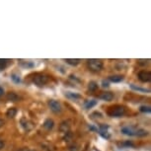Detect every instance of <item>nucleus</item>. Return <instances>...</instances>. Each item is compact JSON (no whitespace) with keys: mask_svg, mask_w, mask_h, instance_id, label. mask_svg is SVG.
Wrapping results in <instances>:
<instances>
[{"mask_svg":"<svg viewBox=\"0 0 151 151\" xmlns=\"http://www.w3.org/2000/svg\"><path fill=\"white\" fill-rule=\"evenodd\" d=\"M65 96L69 99H73V100H77V99H81L82 96L78 93H73V92H66L65 93Z\"/></svg>","mask_w":151,"mask_h":151,"instance_id":"obj_12","label":"nucleus"},{"mask_svg":"<svg viewBox=\"0 0 151 151\" xmlns=\"http://www.w3.org/2000/svg\"><path fill=\"white\" fill-rule=\"evenodd\" d=\"M127 113V109L124 106L122 105H114V106L110 107L107 111V114L110 116H114V118H119L125 115Z\"/></svg>","mask_w":151,"mask_h":151,"instance_id":"obj_1","label":"nucleus"},{"mask_svg":"<svg viewBox=\"0 0 151 151\" xmlns=\"http://www.w3.org/2000/svg\"><path fill=\"white\" fill-rule=\"evenodd\" d=\"M137 77L141 82L146 83L151 80V72L148 70H140L137 74Z\"/></svg>","mask_w":151,"mask_h":151,"instance_id":"obj_5","label":"nucleus"},{"mask_svg":"<svg viewBox=\"0 0 151 151\" xmlns=\"http://www.w3.org/2000/svg\"><path fill=\"white\" fill-rule=\"evenodd\" d=\"M97 116L98 118H102V114H101V113H98V112L93 113V114H92V116Z\"/></svg>","mask_w":151,"mask_h":151,"instance_id":"obj_25","label":"nucleus"},{"mask_svg":"<svg viewBox=\"0 0 151 151\" xmlns=\"http://www.w3.org/2000/svg\"><path fill=\"white\" fill-rule=\"evenodd\" d=\"M17 113H18V111H17L16 108H9L6 112V116L7 118H10V119L15 118Z\"/></svg>","mask_w":151,"mask_h":151,"instance_id":"obj_11","label":"nucleus"},{"mask_svg":"<svg viewBox=\"0 0 151 151\" xmlns=\"http://www.w3.org/2000/svg\"><path fill=\"white\" fill-rule=\"evenodd\" d=\"M87 66L91 71H93V72H99V71H101L103 69L104 63L101 59L93 58V59H88L87 60Z\"/></svg>","mask_w":151,"mask_h":151,"instance_id":"obj_2","label":"nucleus"},{"mask_svg":"<svg viewBox=\"0 0 151 151\" xmlns=\"http://www.w3.org/2000/svg\"><path fill=\"white\" fill-rule=\"evenodd\" d=\"M147 135V132L144 129H135V136H146Z\"/></svg>","mask_w":151,"mask_h":151,"instance_id":"obj_15","label":"nucleus"},{"mask_svg":"<svg viewBox=\"0 0 151 151\" xmlns=\"http://www.w3.org/2000/svg\"><path fill=\"white\" fill-rule=\"evenodd\" d=\"M97 102L95 101V100H91V101H88L86 104H85V108L86 109H92V108L94 106H96Z\"/></svg>","mask_w":151,"mask_h":151,"instance_id":"obj_17","label":"nucleus"},{"mask_svg":"<svg viewBox=\"0 0 151 151\" xmlns=\"http://www.w3.org/2000/svg\"><path fill=\"white\" fill-rule=\"evenodd\" d=\"M6 98L8 101H10V102H17V101H19V96L17 95L16 93H14V92H9V93H7V95H6Z\"/></svg>","mask_w":151,"mask_h":151,"instance_id":"obj_10","label":"nucleus"},{"mask_svg":"<svg viewBox=\"0 0 151 151\" xmlns=\"http://www.w3.org/2000/svg\"><path fill=\"white\" fill-rule=\"evenodd\" d=\"M122 145H124V146H127V147H132V146H134L133 142H132V141H130V140H127V141L122 142Z\"/></svg>","mask_w":151,"mask_h":151,"instance_id":"obj_21","label":"nucleus"},{"mask_svg":"<svg viewBox=\"0 0 151 151\" xmlns=\"http://www.w3.org/2000/svg\"><path fill=\"white\" fill-rule=\"evenodd\" d=\"M4 147H5V142L3 140H0V150L3 149Z\"/></svg>","mask_w":151,"mask_h":151,"instance_id":"obj_24","label":"nucleus"},{"mask_svg":"<svg viewBox=\"0 0 151 151\" xmlns=\"http://www.w3.org/2000/svg\"><path fill=\"white\" fill-rule=\"evenodd\" d=\"M11 78H12V80L15 82V83H20V82H21V79H20L19 76L16 75V74H12V75H11Z\"/></svg>","mask_w":151,"mask_h":151,"instance_id":"obj_20","label":"nucleus"},{"mask_svg":"<svg viewBox=\"0 0 151 151\" xmlns=\"http://www.w3.org/2000/svg\"><path fill=\"white\" fill-rule=\"evenodd\" d=\"M65 61H66V63L70 64V65H77L79 64V62H80V59L78 58H66L65 59Z\"/></svg>","mask_w":151,"mask_h":151,"instance_id":"obj_14","label":"nucleus"},{"mask_svg":"<svg viewBox=\"0 0 151 151\" xmlns=\"http://www.w3.org/2000/svg\"><path fill=\"white\" fill-rule=\"evenodd\" d=\"M18 151H35V150L30 149V148H27V147H23V148H21V149H19Z\"/></svg>","mask_w":151,"mask_h":151,"instance_id":"obj_23","label":"nucleus"},{"mask_svg":"<svg viewBox=\"0 0 151 151\" xmlns=\"http://www.w3.org/2000/svg\"><path fill=\"white\" fill-rule=\"evenodd\" d=\"M3 95H4V89H3V88L0 87V97L3 96Z\"/></svg>","mask_w":151,"mask_h":151,"instance_id":"obj_27","label":"nucleus"},{"mask_svg":"<svg viewBox=\"0 0 151 151\" xmlns=\"http://www.w3.org/2000/svg\"><path fill=\"white\" fill-rule=\"evenodd\" d=\"M47 104L52 113L58 114L61 112V105L58 101H56V100H50Z\"/></svg>","mask_w":151,"mask_h":151,"instance_id":"obj_4","label":"nucleus"},{"mask_svg":"<svg viewBox=\"0 0 151 151\" xmlns=\"http://www.w3.org/2000/svg\"><path fill=\"white\" fill-rule=\"evenodd\" d=\"M122 132L125 135H135V129H132V127H122Z\"/></svg>","mask_w":151,"mask_h":151,"instance_id":"obj_9","label":"nucleus"},{"mask_svg":"<svg viewBox=\"0 0 151 151\" xmlns=\"http://www.w3.org/2000/svg\"><path fill=\"white\" fill-rule=\"evenodd\" d=\"M109 80L114 82V83H119V82L124 80V76H122V75H113V76H110Z\"/></svg>","mask_w":151,"mask_h":151,"instance_id":"obj_13","label":"nucleus"},{"mask_svg":"<svg viewBox=\"0 0 151 151\" xmlns=\"http://www.w3.org/2000/svg\"><path fill=\"white\" fill-rule=\"evenodd\" d=\"M32 80L38 86H45L50 81V76L44 73H35L32 77Z\"/></svg>","mask_w":151,"mask_h":151,"instance_id":"obj_3","label":"nucleus"},{"mask_svg":"<svg viewBox=\"0 0 151 151\" xmlns=\"http://www.w3.org/2000/svg\"><path fill=\"white\" fill-rule=\"evenodd\" d=\"M4 124H5V122H4V121H3V119H0V129H1V127H3V125H4Z\"/></svg>","mask_w":151,"mask_h":151,"instance_id":"obj_26","label":"nucleus"},{"mask_svg":"<svg viewBox=\"0 0 151 151\" xmlns=\"http://www.w3.org/2000/svg\"><path fill=\"white\" fill-rule=\"evenodd\" d=\"M103 86L104 87H109V83L106 82V81H103Z\"/></svg>","mask_w":151,"mask_h":151,"instance_id":"obj_28","label":"nucleus"},{"mask_svg":"<svg viewBox=\"0 0 151 151\" xmlns=\"http://www.w3.org/2000/svg\"><path fill=\"white\" fill-rule=\"evenodd\" d=\"M98 98L103 100V101L110 102V101H112V100L114 99V94L112 92H103V93L100 94Z\"/></svg>","mask_w":151,"mask_h":151,"instance_id":"obj_7","label":"nucleus"},{"mask_svg":"<svg viewBox=\"0 0 151 151\" xmlns=\"http://www.w3.org/2000/svg\"><path fill=\"white\" fill-rule=\"evenodd\" d=\"M6 65H7V63H6V60L5 59H0V69H4L5 67H6Z\"/></svg>","mask_w":151,"mask_h":151,"instance_id":"obj_22","label":"nucleus"},{"mask_svg":"<svg viewBox=\"0 0 151 151\" xmlns=\"http://www.w3.org/2000/svg\"><path fill=\"white\" fill-rule=\"evenodd\" d=\"M42 127H44L47 130H52L53 129V127H55V122H53V119H47L45 121Z\"/></svg>","mask_w":151,"mask_h":151,"instance_id":"obj_8","label":"nucleus"},{"mask_svg":"<svg viewBox=\"0 0 151 151\" xmlns=\"http://www.w3.org/2000/svg\"><path fill=\"white\" fill-rule=\"evenodd\" d=\"M139 111L142 113H150L151 112V108L148 106H141L139 108Z\"/></svg>","mask_w":151,"mask_h":151,"instance_id":"obj_19","label":"nucleus"},{"mask_svg":"<svg viewBox=\"0 0 151 151\" xmlns=\"http://www.w3.org/2000/svg\"><path fill=\"white\" fill-rule=\"evenodd\" d=\"M88 89L90 91H96L98 89V84H97L95 81H91L90 83L88 84Z\"/></svg>","mask_w":151,"mask_h":151,"instance_id":"obj_16","label":"nucleus"},{"mask_svg":"<svg viewBox=\"0 0 151 151\" xmlns=\"http://www.w3.org/2000/svg\"><path fill=\"white\" fill-rule=\"evenodd\" d=\"M70 127H71V122L69 121V119H67V121H63L60 124H59V130H60L61 132H64V133L69 132Z\"/></svg>","mask_w":151,"mask_h":151,"instance_id":"obj_6","label":"nucleus"},{"mask_svg":"<svg viewBox=\"0 0 151 151\" xmlns=\"http://www.w3.org/2000/svg\"><path fill=\"white\" fill-rule=\"evenodd\" d=\"M130 87H132L133 90H136V91H141V92H146V93H149L150 92V91L148 90V89H144V88H140V87H136L133 84L130 85Z\"/></svg>","mask_w":151,"mask_h":151,"instance_id":"obj_18","label":"nucleus"}]
</instances>
